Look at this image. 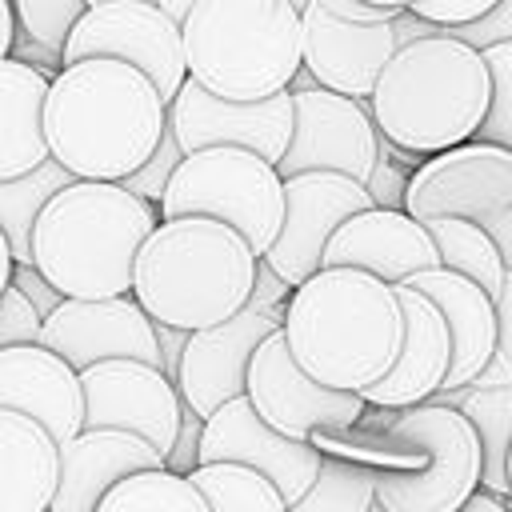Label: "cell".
<instances>
[{
    "label": "cell",
    "instance_id": "603a6c76",
    "mask_svg": "<svg viewBox=\"0 0 512 512\" xmlns=\"http://www.w3.org/2000/svg\"><path fill=\"white\" fill-rule=\"evenodd\" d=\"M168 456L136 432L124 428H84L64 444L60 488L52 512H96L100 500L132 472L164 468Z\"/></svg>",
    "mask_w": 512,
    "mask_h": 512
},
{
    "label": "cell",
    "instance_id": "9c48e42d",
    "mask_svg": "<svg viewBox=\"0 0 512 512\" xmlns=\"http://www.w3.org/2000/svg\"><path fill=\"white\" fill-rule=\"evenodd\" d=\"M92 56H116V60L144 68L168 104L176 100V92L188 80L184 24L160 0L88 4V12L76 20V28L64 44V64L92 60Z\"/></svg>",
    "mask_w": 512,
    "mask_h": 512
},
{
    "label": "cell",
    "instance_id": "db71d44e",
    "mask_svg": "<svg viewBox=\"0 0 512 512\" xmlns=\"http://www.w3.org/2000/svg\"><path fill=\"white\" fill-rule=\"evenodd\" d=\"M48 512H52V508H48Z\"/></svg>",
    "mask_w": 512,
    "mask_h": 512
},
{
    "label": "cell",
    "instance_id": "52a82bcc",
    "mask_svg": "<svg viewBox=\"0 0 512 512\" xmlns=\"http://www.w3.org/2000/svg\"><path fill=\"white\" fill-rule=\"evenodd\" d=\"M376 500L388 512H460L484 484V444L472 420L440 400L400 408L380 432Z\"/></svg>",
    "mask_w": 512,
    "mask_h": 512
},
{
    "label": "cell",
    "instance_id": "bcb514c9",
    "mask_svg": "<svg viewBox=\"0 0 512 512\" xmlns=\"http://www.w3.org/2000/svg\"><path fill=\"white\" fill-rule=\"evenodd\" d=\"M16 24H20L16 4L12 0H0V52L4 56H12V48H16Z\"/></svg>",
    "mask_w": 512,
    "mask_h": 512
},
{
    "label": "cell",
    "instance_id": "8d00e7d4",
    "mask_svg": "<svg viewBox=\"0 0 512 512\" xmlns=\"http://www.w3.org/2000/svg\"><path fill=\"white\" fill-rule=\"evenodd\" d=\"M480 388H496V384H512V272L496 296V348H492V360L488 368L472 380Z\"/></svg>",
    "mask_w": 512,
    "mask_h": 512
},
{
    "label": "cell",
    "instance_id": "4fadbf2b",
    "mask_svg": "<svg viewBox=\"0 0 512 512\" xmlns=\"http://www.w3.org/2000/svg\"><path fill=\"white\" fill-rule=\"evenodd\" d=\"M80 376L88 400V428H124L156 444L164 456L172 452L188 404L180 396V384L160 364L116 356L84 368Z\"/></svg>",
    "mask_w": 512,
    "mask_h": 512
},
{
    "label": "cell",
    "instance_id": "ac0fdd59",
    "mask_svg": "<svg viewBox=\"0 0 512 512\" xmlns=\"http://www.w3.org/2000/svg\"><path fill=\"white\" fill-rule=\"evenodd\" d=\"M276 328H284V320H276V316H268V312L248 304L236 316L192 332V340L184 348L180 376H176L184 404L192 412H200V416H212L220 404L244 396L248 392L252 356Z\"/></svg>",
    "mask_w": 512,
    "mask_h": 512
},
{
    "label": "cell",
    "instance_id": "6da1fadb",
    "mask_svg": "<svg viewBox=\"0 0 512 512\" xmlns=\"http://www.w3.org/2000/svg\"><path fill=\"white\" fill-rule=\"evenodd\" d=\"M168 100L156 80L116 56L64 64L48 92V144L80 180H124L164 140Z\"/></svg>",
    "mask_w": 512,
    "mask_h": 512
},
{
    "label": "cell",
    "instance_id": "f1b7e54d",
    "mask_svg": "<svg viewBox=\"0 0 512 512\" xmlns=\"http://www.w3.org/2000/svg\"><path fill=\"white\" fill-rule=\"evenodd\" d=\"M188 476L208 496L212 512H292V500L280 492V484L252 464L216 460L196 464Z\"/></svg>",
    "mask_w": 512,
    "mask_h": 512
},
{
    "label": "cell",
    "instance_id": "9a60e30c",
    "mask_svg": "<svg viewBox=\"0 0 512 512\" xmlns=\"http://www.w3.org/2000/svg\"><path fill=\"white\" fill-rule=\"evenodd\" d=\"M284 192H288L284 228L264 260L288 284H304L324 268V248L336 236V228L348 216L372 208L376 196L364 180L344 172H300L284 180Z\"/></svg>",
    "mask_w": 512,
    "mask_h": 512
},
{
    "label": "cell",
    "instance_id": "e575fe53",
    "mask_svg": "<svg viewBox=\"0 0 512 512\" xmlns=\"http://www.w3.org/2000/svg\"><path fill=\"white\" fill-rule=\"evenodd\" d=\"M184 156H188V152H184V144H180L176 128L168 124V128H164V140L156 144V152H152V156H148V160H144V164H140V168H136L132 176H124L120 184H124V188H132L136 196H144V200L160 204Z\"/></svg>",
    "mask_w": 512,
    "mask_h": 512
},
{
    "label": "cell",
    "instance_id": "f907efd6",
    "mask_svg": "<svg viewBox=\"0 0 512 512\" xmlns=\"http://www.w3.org/2000/svg\"><path fill=\"white\" fill-rule=\"evenodd\" d=\"M292 4H296V8H308V4H312V0H292Z\"/></svg>",
    "mask_w": 512,
    "mask_h": 512
},
{
    "label": "cell",
    "instance_id": "277c9868",
    "mask_svg": "<svg viewBox=\"0 0 512 512\" xmlns=\"http://www.w3.org/2000/svg\"><path fill=\"white\" fill-rule=\"evenodd\" d=\"M160 220V204L120 180H72L36 220L32 264L64 296H128L136 256Z\"/></svg>",
    "mask_w": 512,
    "mask_h": 512
},
{
    "label": "cell",
    "instance_id": "ba28073f",
    "mask_svg": "<svg viewBox=\"0 0 512 512\" xmlns=\"http://www.w3.org/2000/svg\"><path fill=\"white\" fill-rule=\"evenodd\" d=\"M288 192L280 168L240 144H212L196 148L180 160L164 200L160 216H216L248 236L256 256H268L284 228Z\"/></svg>",
    "mask_w": 512,
    "mask_h": 512
},
{
    "label": "cell",
    "instance_id": "8fae6325",
    "mask_svg": "<svg viewBox=\"0 0 512 512\" xmlns=\"http://www.w3.org/2000/svg\"><path fill=\"white\" fill-rule=\"evenodd\" d=\"M248 400L256 404V412L268 424H276L280 432H288L296 440H312V432H320V428H352L368 412L364 392L320 384L292 356L284 328H276L256 348L252 368H248Z\"/></svg>",
    "mask_w": 512,
    "mask_h": 512
},
{
    "label": "cell",
    "instance_id": "74e56055",
    "mask_svg": "<svg viewBox=\"0 0 512 512\" xmlns=\"http://www.w3.org/2000/svg\"><path fill=\"white\" fill-rule=\"evenodd\" d=\"M292 292H296V284H288L264 256H260V268H256V288H252V308H260V312H268V316H276V320H284L288 316V300H292Z\"/></svg>",
    "mask_w": 512,
    "mask_h": 512
},
{
    "label": "cell",
    "instance_id": "5b68a950",
    "mask_svg": "<svg viewBox=\"0 0 512 512\" xmlns=\"http://www.w3.org/2000/svg\"><path fill=\"white\" fill-rule=\"evenodd\" d=\"M256 268L260 256L240 228L216 216H176L144 240L132 296L152 320L200 332L248 308Z\"/></svg>",
    "mask_w": 512,
    "mask_h": 512
},
{
    "label": "cell",
    "instance_id": "7c38bea8",
    "mask_svg": "<svg viewBox=\"0 0 512 512\" xmlns=\"http://www.w3.org/2000/svg\"><path fill=\"white\" fill-rule=\"evenodd\" d=\"M512 204V148L492 140H464L456 148L432 152L412 168L404 208L416 220H492Z\"/></svg>",
    "mask_w": 512,
    "mask_h": 512
},
{
    "label": "cell",
    "instance_id": "ab89813d",
    "mask_svg": "<svg viewBox=\"0 0 512 512\" xmlns=\"http://www.w3.org/2000/svg\"><path fill=\"white\" fill-rule=\"evenodd\" d=\"M408 180H412V172H400L396 160H388V152L380 148V160H376V168H372V176H368V188H372L376 204H384V208H404Z\"/></svg>",
    "mask_w": 512,
    "mask_h": 512
},
{
    "label": "cell",
    "instance_id": "816d5d0a",
    "mask_svg": "<svg viewBox=\"0 0 512 512\" xmlns=\"http://www.w3.org/2000/svg\"><path fill=\"white\" fill-rule=\"evenodd\" d=\"M508 480H512V452H508Z\"/></svg>",
    "mask_w": 512,
    "mask_h": 512
},
{
    "label": "cell",
    "instance_id": "5bb4252c",
    "mask_svg": "<svg viewBox=\"0 0 512 512\" xmlns=\"http://www.w3.org/2000/svg\"><path fill=\"white\" fill-rule=\"evenodd\" d=\"M168 124L176 128L184 152L212 148V144H240L280 164V156L292 144L296 100H292V88L264 100H228L188 76L176 100L168 104Z\"/></svg>",
    "mask_w": 512,
    "mask_h": 512
},
{
    "label": "cell",
    "instance_id": "d6986e66",
    "mask_svg": "<svg viewBox=\"0 0 512 512\" xmlns=\"http://www.w3.org/2000/svg\"><path fill=\"white\" fill-rule=\"evenodd\" d=\"M396 48L400 40L392 20L384 24L344 20L316 0L304 8V68L324 88L368 100L376 92L380 72L396 56Z\"/></svg>",
    "mask_w": 512,
    "mask_h": 512
},
{
    "label": "cell",
    "instance_id": "d590c367",
    "mask_svg": "<svg viewBox=\"0 0 512 512\" xmlns=\"http://www.w3.org/2000/svg\"><path fill=\"white\" fill-rule=\"evenodd\" d=\"M40 340H44V312H40L16 284H4L0 348H12V344H40Z\"/></svg>",
    "mask_w": 512,
    "mask_h": 512
},
{
    "label": "cell",
    "instance_id": "b9f144b4",
    "mask_svg": "<svg viewBox=\"0 0 512 512\" xmlns=\"http://www.w3.org/2000/svg\"><path fill=\"white\" fill-rule=\"evenodd\" d=\"M204 420L208 416H200V412H184V424H180V436H176V444H172V452H168V468L172 472H192L196 464H200V440H204Z\"/></svg>",
    "mask_w": 512,
    "mask_h": 512
},
{
    "label": "cell",
    "instance_id": "484cf974",
    "mask_svg": "<svg viewBox=\"0 0 512 512\" xmlns=\"http://www.w3.org/2000/svg\"><path fill=\"white\" fill-rule=\"evenodd\" d=\"M48 92H52V72L20 56H4L0 64V180L24 176L52 156Z\"/></svg>",
    "mask_w": 512,
    "mask_h": 512
},
{
    "label": "cell",
    "instance_id": "83f0119b",
    "mask_svg": "<svg viewBox=\"0 0 512 512\" xmlns=\"http://www.w3.org/2000/svg\"><path fill=\"white\" fill-rule=\"evenodd\" d=\"M72 180H80L68 164H60L56 156H48L44 164H36L24 176L0 180V232L12 244L16 264H32V232L40 212L52 204V196L60 188H68Z\"/></svg>",
    "mask_w": 512,
    "mask_h": 512
},
{
    "label": "cell",
    "instance_id": "4dcf8cb0",
    "mask_svg": "<svg viewBox=\"0 0 512 512\" xmlns=\"http://www.w3.org/2000/svg\"><path fill=\"white\" fill-rule=\"evenodd\" d=\"M96 512H212L208 496L196 488L192 476L164 468H144L124 476Z\"/></svg>",
    "mask_w": 512,
    "mask_h": 512
},
{
    "label": "cell",
    "instance_id": "f546056e",
    "mask_svg": "<svg viewBox=\"0 0 512 512\" xmlns=\"http://www.w3.org/2000/svg\"><path fill=\"white\" fill-rule=\"evenodd\" d=\"M424 224L436 236L444 268H456V272L480 280L492 296H500V288L508 280V264H504V252L484 224L460 220V216H440V220H424Z\"/></svg>",
    "mask_w": 512,
    "mask_h": 512
},
{
    "label": "cell",
    "instance_id": "836d02e7",
    "mask_svg": "<svg viewBox=\"0 0 512 512\" xmlns=\"http://www.w3.org/2000/svg\"><path fill=\"white\" fill-rule=\"evenodd\" d=\"M488 72H492V104L480 124V140L512 148V40H496L484 48Z\"/></svg>",
    "mask_w": 512,
    "mask_h": 512
},
{
    "label": "cell",
    "instance_id": "681fc988",
    "mask_svg": "<svg viewBox=\"0 0 512 512\" xmlns=\"http://www.w3.org/2000/svg\"><path fill=\"white\" fill-rule=\"evenodd\" d=\"M368 512H388V508H384V504H380V500H376V504H372V508H368Z\"/></svg>",
    "mask_w": 512,
    "mask_h": 512
},
{
    "label": "cell",
    "instance_id": "f5cc1de1",
    "mask_svg": "<svg viewBox=\"0 0 512 512\" xmlns=\"http://www.w3.org/2000/svg\"><path fill=\"white\" fill-rule=\"evenodd\" d=\"M88 4H104V0H88Z\"/></svg>",
    "mask_w": 512,
    "mask_h": 512
},
{
    "label": "cell",
    "instance_id": "1f68e13d",
    "mask_svg": "<svg viewBox=\"0 0 512 512\" xmlns=\"http://www.w3.org/2000/svg\"><path fill=\"white\" fill-rule=\"evenodd\" d=\"M380 464L324 452L316 484L292 504V512H368L376 504Z\"/></svg>",
    "mask_w": 512,
    "mask_h": 512
},
{
    "label": "cell",
    "instance_id": "8992f818",
    "mask_svg": "<svg viewBox=\"0 0 512 512\" xmlns=\"http://www.w3.org/2000/svg\"><path fill=\"white\" fill-rule=\"evenodd\" d=\"M188 76L228 100L288 92L304 68V8L292 0H196L184 16Z\"/></svg>",
    "mask_w": 512,
    "mask_h": 512
},
{
    "label": "cell",
    "instance_id": "d6a6232c",
    "mask_svg": "<svg viewBox=\"0 0 512 512\" xmlns=\"http://www.w3.org/2000/svg\"><path fill=\"white\" fill-rule=\"evenodd\" d=\"M20 16V32L64 52L76 20L88 12V0H12Z\"/></svg>",
    "mask_w": 512,
    "mask_h": 512
},
{
    "label": "cell",
    "instance_id": "f35d334b",
    "mask_svg": "<svg viewBox=\"0 0 512 512\" xmlns=\"http://www.w3.org/2000/svg\"><path fill=\"white\" fill-rule=\"evenodd\" d=\"M496 4L500 0H416L408 12H416V16H424L440 28H456V24H468L484 12H492Z\"/></svg>",
    "mask_w": 512,
    "mask_h": 512
},
{
    "label": "cell",
    "instance_id": "3957f363",
    "mask_svg": "<svg viewBox=\"0 0 512 512\" xmlns=\"http://www.w3.org/2000/svg\"><path fill=\"white\" fill-rule=\"evenodd\" d=\"M368 104L380 136L416 156L476 140L492 104L484 48L452 36L448 28L400 44Z\"/></svg>",
    "mask_w": 512,
    "mask_h": 512
},
{
    "label": "cell",
    "instance_id": "e0dca14e",
    "mask_svg": "<svg viewBox=\"0 0 512 512\" xmlns=\"http://www.w3.org/2000/svg\"><path fill=\"white\" fill-rule=\"evenodd\" d=\"M216 460H240V464L268 472L280 484V492L296 504L316 484L324 452L312 440H296V436L280 432L276 424H268L244 392V396L220 404L204 420L200 464H216Z\"/></svg>",
    "mask_w": 512,
    "mask_h": 512
},
{
    "label": "cell",
    "instance_id": "7402d4cb",
    "mask_svg": "<svg viewBox=\"0 0 512 512\" xmlns=\"http://www.w3.org/2000/svg\"><path fill=\"white\" fill-rule=\"evenodd\" d=\"M400 288V304H404V348L400 360L392 364V372L384 380H376L372 388H364V400L376 408H412L432 400L452 368V328L448 316L440 312V304L412 288V284H396Z\"/></svg>",
    "mask_w": 512,
    "mask_h": 512
},
{
    "label": "cell",
    "instance_id": "7dc6e473",
    "mask_svg": "<svg viewBox=\"0 0 512 512\" xmlns=\"http://www.w3.org/2000/svg\"><path fill=\"white\" fill-rule=\"evenodd\" d=\"M160 4H164V8H168V12H172L180 24H184V16L192 12V4H196V0H160Z\"/></svg>",
    "mask_w": 512,
    "mask_h": 512
},
{
    "label": "cell",
    "instance_id": "ffe728a7",
    "mask_svg": "<svg viewBox=\"0 0 512 512\" xmlns=\"http://www.w3.org/2000/svg\"><path fill=\"white\" fill-rule=\"evenodd\" d=\"M0 408L40 420L60 444L88 428L84 376L48 344L0 348Z\"/></svg>",
    "mask_w": 512,
    "mask_h": 512
},
{
    "label": "cell",
    "instance_id": "c3c4849f",
    "mask_svg": "<svg viewBox=\"0 0 512 512\" xmlns=\"http://www.w3.org/2000/svg\"><path fill=\"white\" fill-rule=\"evenodd\" d=\"M368 4H380V8H400V12H404V8H412L416 0H368Z\"/></svg>",
    "mask_w": 512,
    "mask_h": 512
},
{
    "label": "cell",
    "instance_id": "f6af8a7d",
    "mask_svg": "<svg viewBox=\"0 0 512 512\" xmlns=\"http://www.w3.org/2000/svg\"><path fill=\"white\" fill-rule=\"evenodd\" d=\"M460 512H512V496H496L492 488H476L464 504H460Z\"/></svg>",
    "mask_w": 512,
    "mask_h": 512
},
{
    "label": "cell",
    "instance_id": "60d3db41",
    "mask_svg": "<svg viewBox=\"0 0 512 512\" xmlns=\"http://www.w3.org/2000/svg\"><path fill=\"white\" fill-rule=\"evenodd\" d=\"M12 284H16V288H20L44 316H52V312L64 304V292H60L36 264H16V268H12Z\"/></svg>",
    "mask_w": 512,
    "mask_h": 512
},
{
    "label": "cell",
    "instance_id": "7a4b0ae2",
    "mask_svg": "<svg viewBox=\"0 0 512 512\" xmlns=\"http://www.w3.org/2000/svg\"><path fill=\"white\" fill-rule=\"evenodd\" d=\"M284 332L292 356L320 384L364 392L400 360L408 320L396 284L368 268L324 264L296 284Z\"/></svg>",
    "mask_w": 512,
    "mask_h": 512
},
{
    "label": "cell",
    "instance_id": "2e32d148",
    "mask_svg": "<svg viewBox=\"0 0 512 512\" xmlns=\"http://www.w3.org/2000/svg\"><path fill=\"white\" fill-rule=\"evenodd\" d=\"M40 344L56 348L80 372L116 356H136L164 368L156 320L132 292L128 296H64V304L52 316H44Z\"/></svg>",
    "mask_w": 512,
    "mask_h": 512
},
{
    "label": "cell",
    "instance_id": "ee69618b",
    "mask_svg": "<svg viewBox=\"0 0 512 512\" xmlns=\"http://www.w3.org/2000/svg\"><path fill=\"white\" fill-rule=\"evenodd\" d=\"M484 228H488V232H492V240L500 244L504 264H508V272H512V204H508L504 212H496L492 220H484Z\"/></svg>",
    "mask_w": 512,
    "mask_h": 512
},
{
    "label": "cell",
    "instance_id": "cb8c5ba5",
    "mask_svg": "<svg viewBox=\"0 0 512 512\" xmlns=\"http://www.w3.org/2000/svg\"><path fill=\"white\" fill-rule=\"evenodd\" d=\"M400 284H412V288L428 292L440 304V312L448 316L452 368H448L444 388L472 384L488 368L492 348H496V296L480 280H472V276H464L456 268H444V264L424 268V272H416V276H408Z\"/></svg>",
    "mask_w": 512,
    "mask_h": 512
},
{
    "label": "cell",
    "instance_id": "44dd1931",
    "mask_svg": "<svg viewBox=\"0 0 512 512\" xmlns=\"http://www.w3.org/2000/svg\"><path fill=\"white\" fill-rule=\"evenodd\" d=\"M324 264L368 268L384 276L388 284H400L424 268H436L440 248H436L432 228L416 220L408 208L372 204L336 228V236L324 248Z\"/></svg>",
    "mask_w": 512,
    "mask_h": 512
},
{
    "label": "cell",
    "instance_id": "4316f807",
    "mask_svg": "<svg viewBox=\"0 0 512 512\" xmlns=\"http://www.w3.org/2000/svg\"><path fill=\"white\" fill-rule=\"evenodd\" d=\"M432 400L460 408L472 428L480 432L484 444V488H492L496 496H512V480H508V452H512V384H496V388H480V384H464V388H440Z\"/></svg>",
    "mask_w": 512,
    "mask_h": 512
},
{
    "label": "cell",
    "instance_id": "d4e9b609",
    "mask_svg": "<svg viewBox=\"0 0 512 512\" xmlns=\"http://www.w3.org/2000/svg\"><path fill=\"white\" fill-rule=\"evenodd\" d=\"M60 468L64 444L40 420L0 408V512H48Z\"/></svg>",
    "mask_w": 512,
    "mask_h": 512
},
{
    "label": "cell",
    "instance_id": "7bdbcfd3",
    "mask_svg": "<svg viewBox=\"0 0 512 512\" xmlns=\"http://www.w3.org/2000/svg\"><path fill=\"white\" fill-rule=\"evenodd\" d=\"M156 340H160L164 372L176 380V376H180V364H184V348H188L192 332H188V328H176V324H164V320H156Z\"/></svg>",
    "mask_w": 512,
    "mask_h": 512
},
{
    "label": "cell",
    "instance_id": "30bf717a",
    "mask_svg": "<svg viewBox=\"0 0 512 512\" xmlns=\"http://www.w3.org/2000/svg\"><path fill=\"white\" fill-rule=\"evenodd\" d=\"M292 100H296V124H292V144L276 164L280 176L288 180L300 172H344L368 184L384 140L372 120V104L324 84L292 88Z\"/></svg>",
    "mask_w": 512,
    "mask_h": 512
}]
</instances>
